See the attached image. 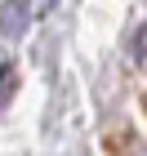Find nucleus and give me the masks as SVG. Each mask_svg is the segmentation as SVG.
Wrapping results in <instances>:
<instances>
[{
    "label": "nucleus",
    "instance_id": "1",
    "mask_svg": "<svg viewBox=\"0 0 147 156\" xmlns=\"http://www.w3.org/2000/svg\"><path fill=\"white\" fill-rule=\"evenodd\" d=\"M27 23H31V0H5V5H0V36L5 40L23 36Z\"/></svg>",
    "mask_w": 147,
    "mask_h": 156
},
{
    "label": "nucleus",
    "instance_id": "2",
    "mask_svg": "<svg viewBox=\"0 0 147 156\" xmlns=\"http://www.w3.org/2000/svg\"><path fill=\"white\" fill-rule=\"evenodd\" d=\"M129 58H134V67H147V23L134 31V40H129Z\"/></svg>",
    "mask_w": 147,
    "mask_h": 156
},
{
    "label": "nucleus",
    "instance_id": "3",
    "mask_svg": "<svg viewBox=\"0 0 147 156\" xmlns=\"http://www.w3.org/2000/svg\"><path fill=\"white\" fill-rule=\"evenodd\" d=\"M13 85H18V72L13 67H0V107L13 98Z\"/></svg>",
    "mask_w": 147,
    "mask_h": 156
}]
</instances>
